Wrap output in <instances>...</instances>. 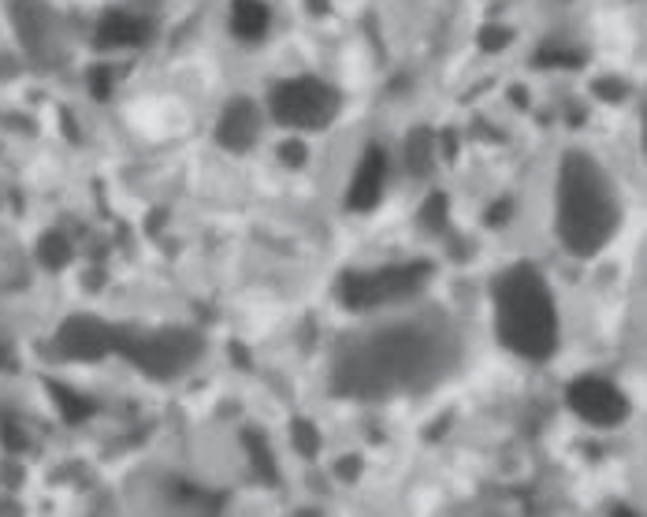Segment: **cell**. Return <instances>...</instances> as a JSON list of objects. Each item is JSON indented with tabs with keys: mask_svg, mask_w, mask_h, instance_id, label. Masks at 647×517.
Here are the masks:
<instances>
[{
	"mask_svg": "<svg viewBox=\"0 0 647 517\" xmlns=\"http://www.w3.org/2000/svg\"><path fill=\"white\" fill-rule=\"evenodd\" d=\"M458 358V339L447 320H402L346 343L335 361V387L350 398H383L424 391Z\"/></svg>",
	"mask_w": 647,
	"mask_h": 517,
	"instance_id": "cell-1",
	"label": "cell"
},
{
	"mask_svg": "<svg viewBox=\"0 0 647 517\" xmlns=\"http://www.w3.org/2000/svg\"><path fill=\"white\" fill-rule=\"evenodd\" d=\"M621 227V198L607 168L595 157L569 149L558 160L555 231L573 257H595Z\"/></svg>",
	"mask_w": 647,
	"mask_h": 517,
	"instance_id": "cell-2",
	"label": "cell"
},
{
	"mask_svg": "<svg viewBox=\"0 0 647 517\" xmlns=\"http://www.w3.org/2000/svg\"><path fill=\"white\" fill-rule=\"evenodd\" d=\"M495 335L517 358L547 361L558 350V305L547 279L532 265L502 268L491 279Z\"/></svg>",
	"mask_w": 647,
	"mask_h": 517,
	"instance_id": "cell-3",
	"label": "cell"
},
{
	"mask_svg": "<svg viewBox=\"0 0 647 517\" xmlns=\"http://www.w3.org/2000/svg\"><path fill=\"white\" fill-rule=\"evenodd\" d=\"M116 350L131 361L134 369H142L153 380H175L183 376L205 350V339L194 328H131L116 324Z\"/></svg>",
	"mask_w": 647,
	"mask_h": 517,
	"instance_id": "cell-4",
	"label": "cell"
},
{
	"mask_svg": "<svg viewBox=\"0 0 647 517\" xmlns=\"http://www.w3.org/2000/svg\"><path fill=\"white\" fill-rule=\"evenodd\" d=\"M432 279V261H410V265H383L372 272H343L339 276V302L350 313L380 309V305L406 302L413 294H421Z\"/></svg>",
	"mask_w": 647,
	"mask_h": 517,
	"instance_id": "cell-5",
	"label": "cell"
},
{
	"mask_svg": "<svg viewBox=\"0 0 647 517\" xmlns=\"http://www.w3.org/2000/svg\"><path fill=\"white\" fill-rule=\"evenodd\" d=\"M343 108V97L331 82L317 75H298V79L276 82V90L268 97V112L279 127H294V131H324L335 123Z\"/></svg>",
	"mask_w": 647,
	"mask_h": 517,
	"instance_id": "cell-6",
	"label": "cell"
},
{
	"mask_svg": "<svg viewBox=\"0 0 647 517\" xmlns=\"http://www.w3.org/2000/svg\"><path fill=\"white\" fill-rule=\"evenodd\" d=\"M12 27L23 53L38 67L64 60V23L45 0H12Z\"/></svg>",
	"mask_w": 647,
	"mask_h": 517,
	"instance_id": "cell-7",
	"label": "cell"
},
{
	"mask_svg": "<svg viewBox=\"0 0 647 517\" xmlns=\"http://www.w3.org/2000/svg\"><path fill=\"white\" fill-rule=\"evenodd\" d=\"M569 410L581 421L595 428H618L621 421H629V398L618 384H610L603 376H577L566 391Z\"/></svg>",
	"mask_w": 647,
	"mask_h": 517,
	"instance_id": "cell-8",
	"label": "cell"
},
{
	"mask_svg": "<svg viewBox=\"0 0 647 517\" xmlns=\"http://www.w3.org/2000/svg\"><path fill=\"white\" fill-rule=\"evenodd\" d=\"M53 346L67 361H101L116 350V324L93 317V313H71L56 328Z\"/></svg>",
	"mask_w": 647,
	"mask_h": 517,
	"instance_id": "cell-9",
	"label": "cell"
},
{
	"mask_svg": "<svg viewBox=\"0 0 647 517\" xmlns=\"http://www.w3.org/2000/svg\"><path fill=\"white\" fill-rule=\"evenodd\" d=\"M387 172H391V164H387V149L372 142V146L365 149V157L357 160L354 175H350L346 209H350V213H369V209H376L380 198H383V186H387Z\"/></svg>",
	"mask_w": 647,
	"mask_h": 517,
	"instance_id": "cell-10",
	"label": "cell"
},
{
	"mask_svg": "<svg viewBox=\"0 0 647 517\" xmlns=\"http://www.w3.org/2000/svg\"><path fill=\"white\" fill-rule=\"evenodd\" d=\"M261 127H265V112L257 108V101L235 97V101H227V108L216 120V142L227 153H246L261 138Z\"/></svg>",
	"mask_w": 647,
	"mask_h": 517,
	"instance_id": "cell-11",
	"label": "cell"
},
{
	"mask_svg": "<svg viewBox=\"0 0 647 517\" xmlns=\"http://www.w3.org/2000/svg\"><path fill=\"white\" fill-rule=\"evenodd\" d=\"M153 38V23L142 19V15H131V12H105L97 19V30H93V45L97 49H138Z\"/></svg>",
	"mask_w": 647,
	"mask_h": 517,
	"instance_id": "cell-12",
	"label": "cell"
},
{
	"mask_svg": "<svg viewBox=\"0 0 647 517\" xmlns=\"http://www.w3.org/2000/svg\"><path fill=\"white\" fill-rule=\"evenodd\" d=\"M272 27V12H268L265 0H231V34L246 45L268 38Z\"/></svg>",
	"mask_w": 647,
	"mask_h": 517,
	"instance_id": "cell-13",
	"label": "cell"
},
{
	"mask_svg": "<svg viewBox=\"0 0 647 517\" xmlns=\"http://www.w3.org/2000/svg\"><path fill=\"white\" fill-rule=\"evenodd\" d=\"M45 387H49V395H53L56 410H60V417H64L67 425H82V421H90L93 413H97V406H93L86 395H79V391H71V387L56 384V380H45Z\"/></svg>",
	"mask_w": 647,
	"mask_h": 517,
	"instance_id": "cell-14",
	"label": "cell"
},
{
	"mask_svg": "<svg viewBox=\"0 0 647 517\" xmlns=\"http://www.w3.org/2000/svg\"><path fill=\"white\" fill-rule=\"evenodd\" d=\"M406 168L413 175H432V168H436V134L428 127H417L406 138Z\"/></svg>",
	"mask_w": 647,
	"mask_h": 517,
	"instance_id": "cell-15",
	"label": "cell"
},
{
	"mask_svg": "<svg viewBox=\"0 0 647 517\" xmlns=\"http://www.w3.org/2000/svg\"><path fill=\"white\" fill-rule=\"evenodd\" d=\"M242 443H246V454H250V462H253V473L276 488L279 465H276V458H272V451H268V439L261 436L257 428H246V432H242Z\"/></svg>",
	"mask_w": 647,
	"mask_h": 517,
	"instance_id": "cell-16",
	"label": "cell"
},
{
	"mask_svg": "<svg viewBox=\"0 0 647 517\" xmlns=\"http://www.w3.org/2000/svg\"><path fill=\"white\" fill-rule=\"evenodd\" d=\"M71 257H75V246L67 239L64 231H45L38 239V261L49 272H60V268L71 265Z\"/></svg>",
	"mask_w": 647,
	"mask_h": 517,
	"instance_id": "cell-17",
	"label": "cell"
},
{
	"mask_svg": "<svg viewBox=\"0 0 647 517\" xmlns=\"http://www.w3.org/2000/svg\"><path fill=\"white\" fill-rule=\"evenodd\" d=\"M421 227L424 231H436V235H447L450 227V198L447 194H428L421 205Z\"/></svg>",
	"mask_w": 647,
	"mask_h": 517,
	"instance_id": "cell-18",
	"label": "cell"
},
{
	"mask_svg": "<svg viewBox=\"0 0 647 517\" xmlns=\"http://www.w3.org/2000/svg\"><path fill=\"white\" fill-rule=\"evenodd\" d=\"M291 439H294V451L302 454V458H317L320 447H324L317 425H313V421H305V417H298V421L291 425Z\"/></svg>",
	"mask_w": 647,
	"mask_h": 517,
	"instance_id": "cell-19",
	"label": "cell"
},
{
	"mask_svg": "<svg viewBox=\"0 0 647 517\" xmlns=\"http://www.w3.org/2000/svg\"><path fill=\"white\" fill-rule=\"evenodd\" d=\"M510 41H514V30L502 27V23H488V27L476 30V45H480L484 53H502Z\"/></svg>",
	"mask_w": 647,
	"mask_h": 517,
	"instance_id": "cell-20",
	"label": "cell"
},
{
	"mask_svg": "<svg viewBox=\"0 0 647 517\" xmlns=\"http://www.w3.org/2000/svg\"><path fill=\"white\" fill-rule=\"evenodd\" d=\"M0 443H4V447H8L12 454L30 451V436L23 432V425L15 421L12 413H4V417H0Z\"/></svg>",
	"mask_w": 647,
	"mask_h": 517,
	"instance_id": "cell-21",
	"label": "cell"
},
{
	"mask_svg": "<svg viewBox=\"0 0 647 517\" xmlns=\"http://www.w3.org/2000/svg\"><path fill=\"white\" fill-rule=\"evenodd\" d=\"M86 86H90V93L97 101H108V97H112V86H116V71L108 64H93L90 75H86Z\"/></svg>",
	"mask_w": 647,
	"mask_h": 517,
	"instance_id": "cell-22",
	"label": "cell"
},
{
	"mask_svg": "<svg viewBox=\"0 0 647 517\" xmlns=\"http://www.w3.org/2000/svg\"><path fill=\"white\" fill-rule=\"evenodd\" d=\"M592 93L599 97V101H607V105H621V101L629 97V82L607 75V79H595L592 82Z\"/></svg>",
	"mask_w": 647,
	"mask_h": 517,
	"instance_id": "cell-23",
	"label": "cell"
},
{
	"mask_svg": "<svg viewBox=\"0 0 647 517\" xmlns=\"http://www.w3.org/2000/svg\"><path fill=\"white\" fill-rule=\"evenodd\" d=\"M536 64L540 67H581L584 53H577V49H540V53H536Z\"/></svg>",
	"mask_w": 647,
	"mask_h": 517,
	"instance_id": "cell-24",
	"label": "cell"
},
{
	"mask_svg": "<svg viewBox=\"0 0 647 517\" xmlns=\"http://www.w3.org/2000/svg\"><path fill=\"white\" fill-rule=\"evenodd\" d=\"M279 160H283L287 168H302L305 160H309V149H305V142L291 138V142H283V146H279Z\"/></svg>",
	"mask_w": 647,
	"mask_h": 517,
	"instance_id": "cell-25",
	"label": "cell"
},
{
	"mask_svg": "<svg viewBox=\"0 0 647 517\" xmlns=\"http://www.w3.org/2000/svg\"><path fill=\"white\" fill-rule=\"evenodd\" d=\"M335 477L346 480V484H350V480H357V477H361V458H357V454H346V458H339V462H335Z\"/></svg>",
	"mask_w": 647,
	"mask_h": 517,
	"instance_id": "cell-26",
	"label": "cell"
},
{
	"mask_svg": "<svg viewBox=\"0 0 647 517\" xmlns=\"http://www.w3.org/2000/svg\"><path fill=\"white\" fill-rule=\"evenodd\" d=\"M510 216H514V201L510 198L495 201V205H491V213H488V227H502Z\"/></svg>",
	"mask_w": 647,
	"mask_h": 517,
	"instance_id": "cell-27",
	"label": "cell"
},
{
	"mask_svg": "<svg viewBox=\"0 0 647 517\" xmlns=\"http://www.w3.org/2000/svg\"><path fill=\"white\" fill-rule=\"evenodd\" d=\"M0 369L15 372V354H12V346L8 343H0Z\"/></svg>",
	"mask_w": 647,
	"mask_h": 517,
	"instance_id": "cell-28",
	"label": "cell"
},
{
	"mask_svg": "<svg viewBox=\"0 0 647 517\" xmlns=\"http://www.w3.org/2000/svg\"><path fill=\"white\" fill-rule=\"evenodd\" d=\"M231 354H235V365H242V369H250V354H246V346L231 343Z\"/></svg>",
	"mask_w": 647,
	"mask_h": 517,
	"instance_id": "cell-29",
	"label": "cell"
},
{
	"mask_svg": "<svg viewBox=\"0 0 647 517\" xmlns=\"http://www.w3.org/2000/svg\"><path fill=\"white\" fill-rule=\"evenodd\" d=\"M8 60H12V56H0V75H4V79H8V75H15V71H19V67H15V64H8Z\"/></svg>",
	"mask_w": 647,
	"mask_h": 517,
	"instance_id": "cell-30",
	"label": "cell"
},
{
	"mask_svg": "<svg viewBox=\"0 0 647 517\" xmlns=\"http://www.w3.org/2000/svg\"><path fill=\"white\" fill-rule=\"evenodd\" d=\"M328 8H331L328 0H309V12H313V15H324Z\"/></svg>",
	"mask_w": 647,
	"mask_h": 517,
	"instance_id": "cell-31",
	"label": "cell"
},
{
	"mask_svg": "<svg viewBox=\"0 0 647 517\" xmlns=\"http://www.w3.org/2000/svg\"><path fill=\"white\" fill-rule=\"evenodd\" d=\"M514 101H517L521 108L529 105V97H525V86H514Z\"/></svg>",
	"mask_w": 647,
	"mask_h": 517,
	"instance_id": "cell-32",
	"label": "cell"
},
{
	"mask_svg": "<svg viewBox=\"0 0 647 517\" xmlns=\"http://www.w3.org/2000/svg\"><path fill=\"white\" fill-rule=\"evenodd\" d=\"M0 510H4V514H19V506L8 503V499H0Z\"/></svg>",
	"mask_w": 647,
	"mask_h": 517,
	"instance_id": "cell-33",
	"label": "cell"
}]
</instances>
